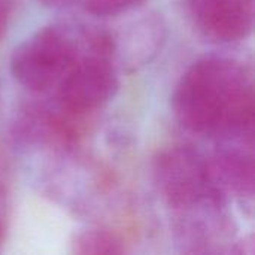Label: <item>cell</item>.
Masks as SVG:
<instances>
[{
	"mask_svg": "<svg viewBox=\"0 0 255 255\" xmlns=\"http://www.w3.org/2000/svg\"><path fill=\"white\" fill-rule=\"evenodd\" d=\"M176 120L190 131L227 139L253 133L251 72L226 57H205L181 76L172 96Z\"/></svg>",
	"mask_w": 255,
	"mask_h": 255,
	"instance_id": "1",
	"label": "cell"
},
{
	"mask_svg": "<svg viewBox=\"0 0 255 255\" xmlns=\"http://www.w3.org/2000/svg\"><path fill=\"white\" fill-rule=\"evenodd\" d=\"M118 87L112 33L84 28V51L57 85V105L81 118L109 103Z\"/></svg>",
	"mask_w": 255,
	"mask_h": 255,
	"instance_id": "2",
	"label": "cell"
},
{
	"mask_svg": "<svg viewBox=\"0 0 255 255\" xmlns=\"http://www.w3.org/2000/svg\"><path fill=\"white\" fill-rule=\"evenodd\" d=\"M84 51V28L51 24L13 48L10 73L24 88L42 93L57 88Z\"/></svg>",
	"mask_w": 255,
	"mask_h": 255,
	"instance_id": "3",
	"label": "cell"
},
{
	"mask_svg": "<svg viewBox=\"0 0 255 255\" xmlns=\"http://www.w3.org/2000/svg\"><path fill=\"white\" fill-rule=\"evenodd\" d=\"M152 170L160 196L176 214L212 200L227 202L212 182L209 160L191 146L175 145L160 151Z\"/></svg>",
	"mask_w": 255,
	"mask_h": 255,
	"instance_id": "4",
	"label": "cell"
},
{
	"mask_svg": "<svg viewBox=\"0 0 255 255\" xmlns=\"http://www.w3.org/2000/svg\"><path fill=\"white\" fill-rule=\"evenodd\" d=\"M185 6L196 28L214 42H239L253 31L254 0H185Z\"/></svg>",
	"mask_w": 255,
	"mask_h": 255,
	"instance_id": "5",
	"label": "cell"
},
{
	"mask_svg": "<svg viewBox=\"0 0 255 255\" xmlns=\"http://www.w3.org/2000/svg\"><path fill=\"white\" fill-rule=\"evenodd\" d=\"M115 58L121 54L123 60L131 66L148 63L160 49L164 39V27L161 19L155 15H146L133 22L131 28L120 39L114 34Z\"/></svg>",
	"mask_w": 255,
	"mask_h": 255,
	"instance_id": "6",
	"label": "cell"
},
{
	"mask_svg": "<svg viewBox=\"0 0 255 255\" xmlns=\"http://www.w3.org/2000/svg\"><path fill=\"white\" fill-rule=\"evenodd\" d=\"M73 253L79 255H115L124 253L121 239L105 229H88L81 232L73 244Z\"/></svg>",
	"mask_w": 255,
	"mask_h": 255,
	"instance_id": "7",
	"label": "cell"
},
{
	"mask_svg": "<svg viewBox=\"0 0 255 255\" xmlns=\"http://www.w3.org/2000/svg\"><path fill=\"white\" fill-rule=\"evenodd\" d=\"M145 0H84L87 12L96 16H117L126 13Z\"/></svg>",
	"mask_w": 255,
	"mask_h": 255,
	"instance_id": "8",
	"label": "cell"
},
{
	"mask_svg": "<svg viewBox=\"0 0 255 255\" xmlns=\"http://www.w3.org/2000/svg\"><path fill=\"white\" fill-rule=\"evenodd\" d=\"M13 13V0H0V39L4 36Z\"/></svg>",
	"mask_w": 255,
	"mask_h": 255,
	"instance_id": "9",
	"label": "cell"
},
{
	"mask_svg": "<svg viewBox=\"0 0 255 255\" xmlns=\"http://www.w3.org/2000/svg\"><path fill=\"white\" fill-rule=\"evenodd\" d=\"M4 224H6V194L0 187V247L4 239Z\"/></svg>",
	"mask_w": 255,
	"mask_h": 255,
	"instance_id": "10",
	"label": "cell"
},
{
	"mask_svg": "<svg viewBox=\"0 0 255 255\" xmlns=\"http://www.w3.org/2000/svg\"><path fill=\"white\" fill-rule=\"evenodd\" d=\"M42 1L43 4H48V6H67L70 3H73L75 0H39Z\"/></svg>",
	"mask_w": 255,
	"mask_h": 255,
	"instance_id": "11",
	"label": "cell"
}]
</instances>
